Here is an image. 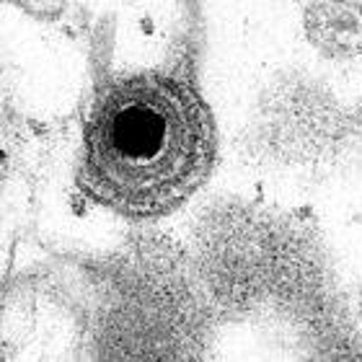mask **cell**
Instances as JSON below:
<instances>
[{"label":"cell","instance_id":"obj_2","mask_svg":"<svg viewBox=\"0 0 362 362\" xmlns=\"http://www.w3.org/2000/svg\"><path fill=\"white\" fill-rule=\"evenodd\" d=\"M11 3H21V6H29V8H49L57 0H11Z\"/></svg>","mask_w":362,"mask_h":362},{"label":"cell","instance_id":"obj_1","mask_svg":"<svg viewBox=\"0 0 362 362\" xmlns=\"http://www.w3.org/2000/svg\"><path fill=\"white\" fill-rule=\"evenodd\" d=\"M218 156L207 101L187 76L140 70L98 88L83 127L78 189L129 220L174 212Z\"/></svg>","mask_w":362,"mask_h":362}]
</instances>
